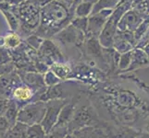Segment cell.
<instances>
[{
  "instance_id": "5b68a950",
  "label": "cell",
  "mask_w": 149,
  "mask_h": 138,
  "mask_svg": "<svg viewBox=\"0 0 149 138\" xmlns=\"http://www.w3.org/2000/svg\"><path fill=\"white\" fill-rule=\"evenodd\" d=\"M19 107L18 103L14 100L10 99L9 100V104L8 107V110L5 113V117L8 119L10 125H11V128L18 122V115H19Z\"/></svg>"
},
{
  "instance_id": "3957f363",
  "label": "cell",
  "mask_w": 149,
  "mask_h": 138,
  "mask_svg": "<svg viewBox=\"0 0 149 138\" xmlns=\"http://www.w3.org/2000/svg\"><path fill=\"white\" fill-rule=\"evenodd\" d=\"M45 105L43 102H36L23 106L19 109L18 115V122L27 126L37 124L43 120L45 114Z\"/></svg>"
},
{
  "instance_id": "2e32d148",
  "label": "cell",
  "mask_w": 149,
  "mask_h": 138,
  "mask_svg": "<svg viewBox=\"0 0 149 138\" xmlns=\"http://www.w3.org/2000/svg\"><path fill=\"white\" fill-rule=\"evenodd\" d=\"M5 45V38L4 37H0V46Z\"/></svg>"
},
{
  "instance_id": "9a60e30c",
  "label": "cell",
  "mask_w": 149,
  "mask_h": 138,
  "mask_svg": "<svg viewBox=\"0 0 149 138\" xmlns=\"http://www.w3.org/2000/svg\"><path fill=\"white\" fill-rule=\"evenodd\" d=\"M62 1H63L65 6L68 8H70V7H72L73 4H74V0H62Z\"/></svg>"
},
{
  "instance_id": "52a82bcc",
  "label": "cell",
  "mask_w": 149,
  "mask_h": 138,
  "mask_svg": "<svg viewBox=\"0 0 149 138\" xmlns=\"http://www.w3.org/2000/svg\"><path fill=\"white\" fill-rule=\"evenodd\" d=\"M93 8V3L90 1H84L75 8V15L77 18H86L91 13Z\"/></svg>"
},
{
  "instance_id": "9c48e42d",
  "label": "cell",
  "mask_w": 149,
  "mask_h": 138,
  "mask_svg": "<svg viewBox=\"0 0 149 138\" xmlns=\"http://www.w3.org/2000/svg\"><path fill=\"white\" fill-rule=\"evenodd\" d=\"M20 43V40L18 34H8L5 37V45L7 48L14 50L16 49Z\"/></svg>"
},
{
  "instance_id": "277c9868",
  "label": "cell",
  "mask_w": 149,
  "mask_h": 138,
  "mask_svg": "<svg viewBox=\"0 0 149 138\" xmlns=\"http://www.w3.org/2000/svg\"><path fill=\"white\" fill-rule=\"evenodd\" d=\"M33 90L27 86H19L18 88L14 89L11 99L17 102L19 107L20 106L22 102H26L33 97Z\"/></svg>"
},
{
  "instance_id": "4fadbf2b",
  "label": "cell",
  "mask_w": 149,
  "mask_h": 138,
  "mask_svg": "<svg viewBox=\"0 0 149 138\" xmlns=\"http://www.w3.org/2000/svg\"><path fill=\"white\" fill-rule=\"evenodd\" d=\"M10 99H0V116H4L8 110Z\"/></svg>"
},
{
  "instance_id": "7c38bea8",
  "label": "cell",
  "mask_w": 149,
  "mask_h": 138,
  "mask_svg": "<svg viewBox=\"0 0 149 138\" xmlns=\"http://www.w3.org/2000/svg\"><path fill=\"white\" fill-rule=\"evenodd\" d=\"M10 56L8 54V53L7 52L5 49L0 48V65H6L8 61L10 60Z\"/></svg>"
},
{
  "instance_id": "5bb4252c",
  "label": "cell",
  "mask_w": 149,
  "mask_h": 138,
  "mask_svg": "<svg viewBox=\"0 0 149 138\" xmlns=\"http://www.w3.org/2000/svg\"><path fill=\"white\" fill-rule=\"evenodd\" d=\"M39 41V37L37 36V35H35V36H31L27 39V42L29 44H31L33 46V47L34 48H38L39 47V44L36 43L37 42Z\"/></svg>"
},
{
  "instance_id": "ba28073f",
  "label": "cell",
  "mask_w": 149,
  "mask_h": 138,
  "mask_svg": "<svg viewBox=\"0 0 149 138\" xmlns=\"http://www.w3.org/2000/svg\"><path fill=\"white\" fill-rule=\"evenodd\" d=\"M45 130L42 126L34 124L28 126L26 131V138H45Z\"/></svg>"
},
{
  "instance_id": "8fae6325",
  "label": "cell",
  "mask_w": 149,
  "mask_h": 138,
  "mask_svg": "<svg viewBox=\"0 0 149 138\" xmlns=\"http://www.w3.org/2000/svg\"><path fill=\"white\" fill-rule=\"evenodd\" d=\"M73 24L76 28L81 30H85L89 24V19H87L86 18H76L73 19Z\"/></svg>"
},
{
  "instance_id": "6da1fadb",
  "label": "cell",
  "mask_w": 149,
  "mask_h": 138,
  "mask_svg": "<svg viewBox=\"0 0 149 138\" xmlns=\"http://www.w3.org/2000/svg\"><path fill=\"white\" fill-rule=\"evenodd\" d=\"M69 9L64 4H59L56 2H51L45 5L42 11V25L49 27H54L58 24L59 21H65L69 16Z\"/></svg>"
},
{
  "instance_id": "e0dca14e",
  "label": "cell",
  "mask_w": 149,
  "mask_h": 138,
  "mask_svg": "<svg viewBox=\"0 0 149 138\" xmlns=\"http://www.w3.org/2000/svg\"><path fill=\"white\" fill-rule=\"evenodd\" d=\"M0 138H4V136L3 135H0Z\"/></svg>"
},
{
  "instance_id": "30bf717a",
  "label": "cell",
  "mask_w": 149,
  "mask_h": 138,
  "mask_svg": "<svg viewBox=\"0 0 149 138\" xmlns=\"http://www.w3.org/2000/svg\"><path fill=\"white\" fill-rule=\"evenodd\" d=\"M11 129L9 122L5 116H0V135H5Z\"/></svg>"
},
{
  "instance_id": "8992f818",
  "label": "cell",
  "mask_w": 149,
  "mask_h": 138,
  "mask_svg": "<svg viewBox=\"0 0 149 138\" xmlns=\"http://www.w3.org/2000/svg\"><path fill=\"white\" fill-rule=\"evenodd\" d=\"M28 126L20 122H17L11 129H10L4 138H26V131Z\"/></svg>"
},
{
  "instance_id": "7a4b0ae2",
  "label": "cell",
  "mask_w": 149,
  "mask_h": 138,
  "mask_svg": "<svg viewBox=\"0 0 149 138\" xmlns=\"http://www.w3.org/2000/svg\"><path fill=\"white\" fill-rule=\"evenodd\" d=\"M19 15L20 17L22 25L20 32L26 33L32 32V30L36 29L39 24V8L33 3L25 2L19 8Z\"/></svg>"
}]
</instances>
